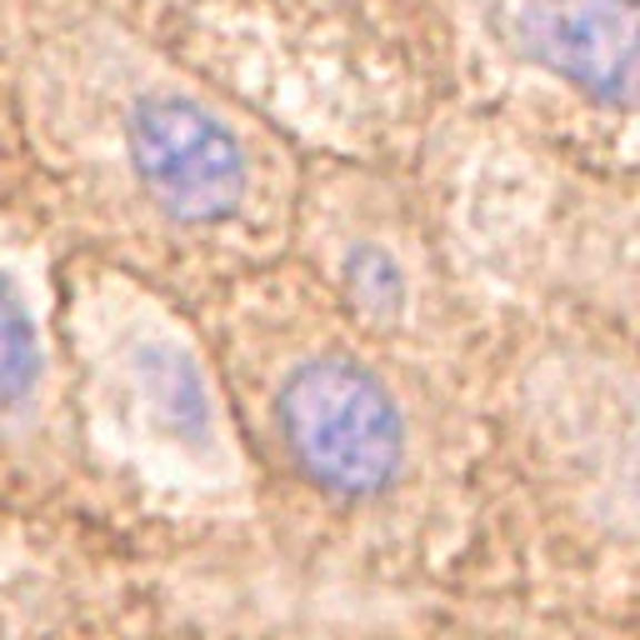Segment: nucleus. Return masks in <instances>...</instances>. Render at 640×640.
I'll return each instance as SVG.
<instances>
[{
    "label": "nucleus",
    "mask_w": 640,
    "mask_h": 640,
    "mask_svg": "<svg viewBox=\"0 0 640 640\" xmlns=\"http://www.w3.org/2000/svg\"><path fill=\"white\" fill-rule=\"evenodd\" d=\"M336 286L346 290L356 316H366V320H396L400 310L410 306V296H416V280H410L406 256H396L380 236H366L360 246L340 250Z\"/></svg>",
    "instance_id": "nucleus-6"
},
{
    "label": "nucleus",
    "mask_w": 640,
    "mask_h": 640,
    "mask_svg": "<svg viewBox=\"0 0 640 640\" xmlns=\"http://www.w3.org/2000/svg\"><path fill=\"white\" fill-rule=\"evenodd\" d=\"M90 406L156 466H216L226 456L220 396L166 316H130L96 340Z\"/></svg>",
    "instance_id": "nucleus-2"
},
{
    "label": "nucleus",
    "mask_w": 640,
    "mask_h": 640,
    "mask_svg": "<svg viewBox=\"0 0 640 640\" xmlns=\"http://www.w3.org/2000/svg\"><path fill=\"white\" fill-rule=\"evenodd\" d=\"M126 156L160 216L190 230L236 226L256 200V160L236 126L176 90H156L130 106Z\"/></svg>",
    "instance_id": "nucleus-3"
},
{
    "label": "nucleus",
    "mask_w": 640,
    "mask_h": 640,
    "mask_svg": "<svg viewBox=\"0 0 640 640\" xmlns=\"http://www.w3.org/2000/svg\"><path fill=\"white\" fill-rule=\"evenodd\" d=\"M56 390V356L30 280L0 250V426H30L50 406Z\"/></svg>",
    "instance_id": "nucleus-5"
},
{
    "label": "nucleus",
    "mask_w": 640,
    "mask_h": 640,
    "mask_svg": "<svg viewBox=\"0 0 640 640\" xmlns=\"http://www.w3.org/2000/svg\"><path fill=\"white\" fill-rule=\"evenodd\" d=\"M276 436L300 480L336 500H376L410 460L406 410L376 366L350 350L300 356L280 376Z\"/></svg>",
    "instance_id": "nucleus-1"
},
{
    "label": "nucleus",
    "mask_w": 640,
    "mask_h": 640,
    "mask_svg": "<svg viewBox=\"0 0 640 640\" xmlns=\"http://www.w3.org/2000/svg\"><path fill=\"white\" fill-rule=\"evenodd\" d=\"M520 40L540 66L596 106H630L636 0H526Z\"/></svg>",
    "instance_id": "nucleus-4"
}]
</instances>
